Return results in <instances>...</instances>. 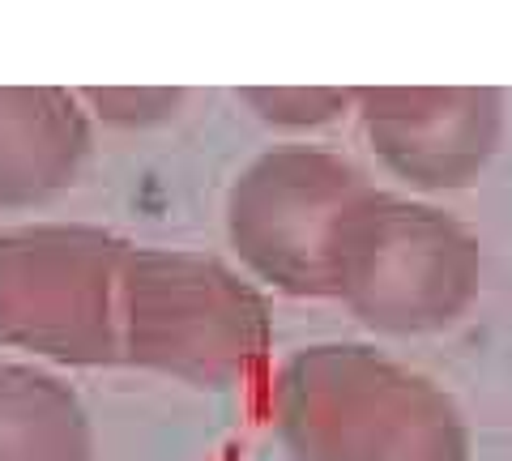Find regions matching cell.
<instances>
[{
  "mask_svg": "<svg viewBox=\"0 0 512 461\" xmlns=\"http://www.w3.org/2000/svg\"><path fill=\"white\" fill-rule=\"evenodd\" d=\"M269 406L291 461H470L453 397L363 342L295 351Z\"/></svg>",
  "mask_w": 512,
  "mask_h": 461,
  "instance_id": "obj_1",
  "label": "cell"
},
{
  "mask_svg": "<svg viewBox=\"0 0 512 461\" xmlns=\"http://www.w3.org/2000/svg\"><path fill=\"white\" fill-rule=\"evenodd\" d=\"M274 312L248 274L197 248H128L120 269V363L235 389L265 368Z\"/></svg>",
  "mask_w": 512,
  "mask_h": 461,
  "instance_id": "obj_2",
  "label": "cell"
},
{
  "mask_svg": "<svg viewBox=\"0 0 512 461\" xmlns=\"http://www.w3.org/2000/svg\"><path fill=\"white\" fill-rule=\"evenodd\" d=\"M128 240L86 222L0 231V346L60 368L120 363V269Z\"/></svg>",
  "mask_w": 512,
  "mask_h": 461,
  "instance_id": "obj_3",
  "label": "cell"
},
{
  "mask_svg": "<svg viewBox=\"0 0 512 461\" xmlns=\"http://www.w3.org/2000/svg\"><path fill=\"white\" fill-rule=\"evenodd\" d=\"M478 282L483 252L453 214L372 188L342 231L333 299L367 329L414 338L457 325Z\"/></svg>",
  "mask_w": 512,
  "mask_h": 461,
  "instance_id": "obj_4",
  "label": "cell"
},
{
  "mask_svg": "<svg viewBox=\"0 0 512 461\" xmlns=\"http://www.w3.org/2000/svg\"><path fill=\"white\" fill-rule=\"evenodd\" d=\"M367 193L372 184L350 158L274 146L227 188V244L256 282L295 299H333L342 231Z\"/></svg>",
  "mask_w": 512,
  "mask_h": 461,
  "instance_id": "obj_5",
  "label": "cell"
},
{
  "mask_svg": "<svg viewBox=\"0 0 512 461\" xmlns=\"http://www.w3.org/2000/svg\"><path fill=\"white\" fill-rule=\"evenodd\" d=\"M355 103L376 158L423 193L474 184L504 129V99L487 86H367Z\"/></svg>",
  "mask_w": 512,
  "mask_h": 461,
  "instance_id": "obj_6",
  "label": "cell"
},
{
  "mask_svg": "<svg viewBox=\"0 0 512 461\" xmlns=\"http://www.w3.org/2000/svg\"><path fill=\"white\" fill-rule=\"evenodd\" d=\"M90 111L64 86H0V210H35L77 184Z\"/></svg>",
  "mask_w": 512,
  "mask_h": 461,
  "instance_id": "obj_7",
  "label": "cell"
},
{
  "mask_svg": "<svg viewBox=\"0 0 512 461\" xmlns=\"http://www.w3.org/2000/svg\"><path fill=\"white\" fill-rule=\"evenodd\" d=\"M94 432L69 380L39 363H0V461H90Z\"/></svg>",
  "mask_w": 512,
  "mask_h": 461,
  "instance_id": "obj_8",
  "label": "cell"
},
{
  "mask_svg": "<svg viewBox=\"0 0 512 461\" xmlns=\"http://www.w3.org/2000/svg\"><path fill=\"white\" fill-rule=\"evenodd\" d=\"M256 120L274 129H320L355 103V90L342 86H244L239 90Z\"/></svg>",
  "mask_w": 512,
  "mask_h": 461,
  "instance_id": "obj_9",
  "label": "cell"
},
{
  "mask_svg": "<svg viewBox=\"0 0 512 461\" xmlns=\"http://www.w3.org/2000/svg\"><path fill=\"white\" fill-rule=\"evenodd\" d=\"M103 124L116 129H154L180 116L184 90L180 86H90L77 94Z\"/></svg>",
  "mask_w": 512,
  "mask_h": 461,
  "instance_id": "obj_10",
  "label": "cell"
}]
</instances>
